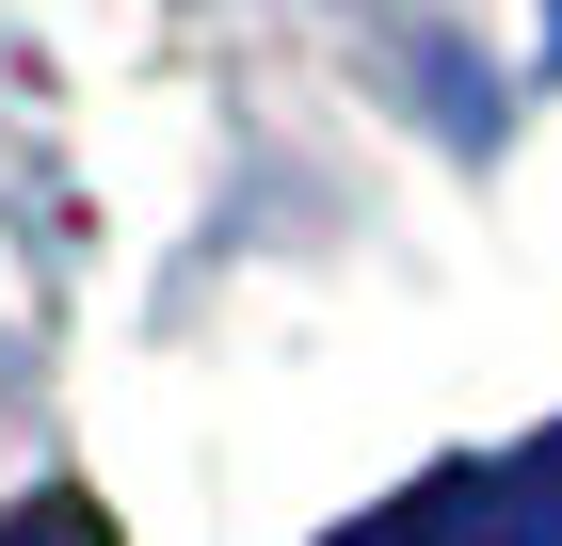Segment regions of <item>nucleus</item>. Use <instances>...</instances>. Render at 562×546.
<instances>
[{
  "label": "nucleus",
  "instance_id": "nucleus-4",
  "mask_svg": "<svg viewBox=\"0 0 562 546\" xmlns=\"http://www.w3.org/2000/svg\"><path fill=\"white\" fill-rule=\"evenodd\" d=\"M547 33H562V0H547Z\"/></svg>",
  "mask_w": 562,
  "mask_h": 546
},
{
  "label": "nucleus",
  "instance_id": "nucleus-2",
  "mask_svg": "<svg viewBox=\"0 0 562 546\" xmlns=\"http://www.w3.org/2000/svg\"><path fill=\"white\" fill-rule=\"evenodd\" d=\"M338 546H482V482H434V499L370 514V531H338Z\"/></svg>",
  "mask_w": 562,
  "mask_h": 546
},
{
  "label": "nucleus",
  "instance_id": "nucleus-1",
  "mask_svg": "<svg viewBox=\"0 0 562 546\" xmlns=\"http://www.w3.org/2000/svg\"><path fill=\"white\" fill-rule=\"evenodd\" d=\"M467 482H482V546H562V419L530 434V450L467 466Z\"/></svg>",
  "mask_w": 562,
  "mask_h": 546
},
{
  "label": "nucleus",
  "instance_id": "nucleus-3",
  "mask_svg": "<svg viewBox=\"0 0 562 546\" xmlns=\"http://www.w3.org/2000/svg\"><path fill=\"white\" fill-rule=\"evenodd\" d=\"M0 546H113V514H97V499H16Z\"/></svg>",
  "mask_w": 562,
  "mask_h": 546
}]
</instances>
